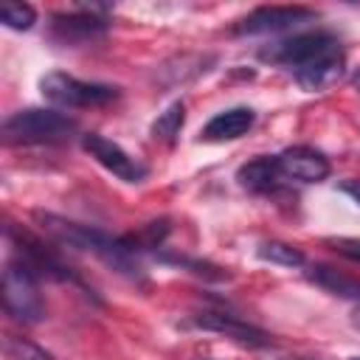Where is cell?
<instances>
[{
	"label": "cell",
	"instance_id": "ba28073f",
	"mask_svg": "<svg viewBox=\"0 0 360 360\" xmlns=\"http://www.w3.org/2000/svg\"><path fill=\"white\" fill-rule=\"evenodd\" d=\"M188 323L197 326V329H205V332H219V335H225V338H231V340H236L239 346H248V349L273 346V338L264 329H259L256 323H250V321H245L233 312H208L205 309V312L191 315Z\"/></svg>",
	"mask_w": 360,
	"mask_h": 360
},
{
	"label": "cell",
	"instance_id": "9a60e30c",
	"mask_svg": "<svg viewBox=\"0 0 360 360\" xmlns=\"http://www.w3.org/2000/svg\"><path fill=\"white\" fill-rule=\"evenodd\" d=\"M259 259H264L270 264H278V267H304L307 264L304 253L295 245H287V242H278V239L262 242L259 245Z\"/></svg>",
	"mask_w": 360,
	"mask_h": 360
},
{
	"label": "cell",
	"instance_id": "ac0fdd59",
	"mask_svg": "<svg viewBox=\"0 0 360 360\" xmlns=\"http://www.w3.org/2000/svg\"><path fill=\"white\" fill-rule=\"evenodd\" d=\"M326 245L332 250H338L340 256H346L352 262H360V239L357 236H335V239H326Z\"/></svg>",
	"mask_w": 360,
	"mask_h": 360
},
{
	"label": "cell",
	"instance_id": "7402d4cb",
	"mask_svg": "<svg viewBox=\"0 0 360 360\" xmlns=\"http://www.w3.org/2000/svg\"><path fill=\"white\" fill-rule=\"evenodd\" d=\"M281 360H315V357H298V354H292V357H281Z\"/></svg>",
	"mask_w": 360,
	"mask_h": 360
},
{
	"label": "cell",
	"instance_id": "44dd1931",
	"mask_svg": "<svg viewBox=\"0 0 360 360\" xmlns=\"http://www.w3.org/2000/svg\"><path fill=\"white\" fill-rule=\"evenodd\" d=\"M352 323H354V326H357V329H360V307H357V309H354V315H352Z\"/></svg>",
	"mask_w": 360,
	"mask_h": 360
},
{
	"label": "cell",
	"instance_id": "e0dca14e",
	"mask_svg": "<svg viewBox=\"0 0 360 360\" xmlns=\"http://www.w3.org/2000/svg\"><path fill=\"white\" fill-rule=\"evenodd\" d=\"M6 357L8 360H56L42 346H37V343H31L25 338H14V335L6 338Z\"/></svg>",
	"mask_w": 360,
	"mask_h": 360
},
{
	"label": "cell",
	"instance_id": "2e32d148",
	"mask_svg": "<svg viewBox=\"0 0 360 360\" xmlns=\"http://www.w3.org/2000/svg\"><path fill=\"white\" fill-rule=\"evenodd\" d=\"M0 20H3L6 28L28 31V28L37 22V11H34V6H28V3H3V6H0Z\"/></svg>",
	"mask_w": 360,
	"mask_h": 360
},
{
	"label": "cell",
	"instance_id": "ffe728a7",
	"mask_svg": "<svg viewBox=\"0 0 360 360\" xmlns=\"http://www.w3.org/2000/svg\"><path fill=\"white\" fill-rule=\"evenodd\" d=\"M352 84H354V87H357V90H360V68H357V70H354V76H352Z\"/></svg>",
	"mask_w": 360,
	"mask_h": 360
},
{
	"label": "cell",
	"instance_id": "3957f363",
	"mask_svg": "<svg viewBox=\"0 0 360 360\" xmlns=\"http://www.w3.org/2000/svg\"><path fill=\"white\" fill-rule=\"evenodd\" d=\"M79 132V124L68 118L59 110H45V107H28L17 110L3 121V138L6 143L17 146H51V143H65Z\"/></svg>",
	"mask_w": 360,
	"mask_h": 360
},
{
	"label": "cell",
	"instance_id": "52a82bcc",
	"mask_svg": "<svg viewBox=\"0 0 360 360\" xmlns=\"http://www.w3.org/2000/svg\"><path fill=\"white\" fill-rule=\"evenodd\" d=\"M312 17H315V11L304 8V6H262V8H253L250 14H245L242 20H236L231 34H236V37L276 34V31H287L298 22H307Z\"/></svg>",
	"mask_w": 360,
	"mask_h": 360
},
{
	"label": "cell",
	"instance_id": "6da1fadb",
	"mask_svg": "<svg viewBox=\"0 0 360 360\" xmlns=\"http://www.w3.org/2000/svg\"><path fill=\"white\" fill-rule=\"evenodd\" d=\"M259 59L287 68L292 79L309 93H318L335 84L346 68V53L340 48V39L323 28L301 31L273 45H264L259 51Z\"/></svg>",
	"mask_w": 360,
	"mask_h": 360
},
{
	"label": "cell",
	"instance_id": "277c9868",
	"mask_svg": "<svg viewBox=\"0 0 360 360\" xmlns=\"http://www.w3.org/2000/svg\"><path fill=\"white\" fill-rule=\"evenodd\" d=\"M39 93L45 101L62 110H87V107H104L121 96L118 87L101 84V82H84L65 70H51L39 79Z\"/></svg>",
	"mask_w": 360,
	"mask_h": 360
},
{
	"label": "cell",
	"instance_id": "4fadbf2b",
	"mask_svg": "<svg viewBox=\"0 0 360 360\" xmlns=\"http://www.w3.org/2000/svg\"><path fill=\"white\" fill-rule=\"evenodd\" d=\"M304 267H307L304 276L315 287H321V290H326V292H332L338 298L360 301V278L346 276V273H340L338 267H329V264H304Z\"/></svg>",
	"mask_w": 360,
	"mask_h": 360
},
{
	"label": "cell",
	"instance_id": "8fae6325",
	"mask_svg": "<svg viewBox=\"0 0 360 360\" xmlns=\"http://www.w3.org/2000/svg\"><path fill=\"white\" fill-rule=\"evenodd\" d=\"M253 124H256V112H253L250 107H228V110L217 112V115L200 129V141H208V143L236 141V138H242Z\"/></svg>",
	"mask_w": 360,
	"mask_h": 360
},
{
	"label": "cell",
	"instance_id": "9c48e42d",
	"mask_svg": "<svg viewBox=\"0 0 360 360\" xmlns=\"http://www.w3.org/2000/svg\"><path fill=\"white\" fill-rule=\"evenodd\" d=\"M284 183H321L332 174L329 158L315 146H287L276 155Z\"/></svg>",
	"mask_w": 360,
	"mask_h": 360
},
{
	"label": "cell",
	"instance_id": "d6986e66",
	"mask_svg": "<svg viewBox=\"0 0 360 360\" xmlns=\"http://www.w3.org/2000/svg\"><path fill=\"white\" fill-rule=\"evenodd\" d=\"M340 191H346L352 200L360 202V180H346V183H340Z\"/></svg>",
	"mask_w": 360,
	"mask_h": 360
},
{
	"label": "cell",
	"instance_id": "7c38bea8",
	"mask_svg": "<svg viewBox=\"0 0 360 360\" xmlns=\"http://www.w3.org/2000/svg\"><path fill=\"white\" fill-rule=\"evenodd\" d=\"M236 180L245 191H253V194H273L284 186L276 155H259V158L242 163L236 169Z\"/></svg>",
	"mask_w": 360,
	"mask_h": 360
},
{
	"label": "cell",
	"instance_id": "8992f818",
	"mask_svg": "<svg viewBox=\"0 0 360 360\" xmlns=\"http://www.w3.org/2000/svg\"><path fill=\"white\" fill-rule=\"evenodd\" d=\"M82 149H84L101 169H107L112 177H118V180H124V183H141V180H146V174H149V169H146L138 158H132L127 149H121L115 141H110V138H104V135H98V132L82 135Z\"/></svg>",
	"mask_w": 360,
	"mask_h": 360
},
{
	"label": "cell",
	"instance_id": "603a6c76",
	"mask_svg": "<svg viewBox=\"0 0 360 360\" xmlns=\"http://www.w3.org/2000/svg\"><path fill=\"white\" fill-rule=\"evenodd\" d=\"M349 360H360V357H349Z\"/></svg>",
	"mask_w": 360,
	"mask_h": 360
},
{
	"label": "cell",
	"instance_id": "5bb4252c",
	"mask_svg": "<svg viewBox=\"0 0 360 360\" xmlns=\"http://www.w3.org/2000/svg\"><path fill=\"white\" fill-rule=\"evenodd\" d=\"M183 121H186V107L183 101H174L169 104L152 124V138L155 141H163V143H174L180 129H183Z\"/></svg>",
	"mask_w": 360,
	"mask_h": 360
},
{
	"label": "cell",
	"instance_id": "7a4b0ae2",
	"mask_svg": "<svg viewBox=\"0 0 360 360\" xmlns=\"http://www.w3.org/2000/svg\"><path fill=\"white\" fill-rule=\"evenodd\" d=\"M34 217L56 242L101 259L107 267H112L115 273H121V276H127L132 281L143 278L141 253L129 245L127 236H112V233H107L101 228L82 225V222H73V219H65V217H56V214H48V211H37Z\"/></svg>",
	"mask_w": 360,
	"mask_h": 360
},
{
	"label": "cell",
	"instance_id": "30bf717a",
	"mask_svg": "<svg viewBox=\"0 0 360 360\" xmlns=\"http://www.w3.org/2000/svg\"><path fill=\"white\" fill-rule=\"evenodd\" d=\"M98 11H104V8L90 6V8H79L73 14H56L51 22V37L59 45H76V42L104 37L110 22L104 17H98Z\"/></svg>",
	"mask_w": 360,
	"mask_h": 360
},
{
	"label": "cell",
	"instance_id": "5b68a950",
	"mask_svg": "<svg viewBox=\"0 0 360 360\" xmlns=\"http://www.w3.org/2000/svg\"><path fill=\"white\" fill-rule=\"evenodd\" d=\"M3 304L6 312L20 323H39L45 318L39 276L20 259H11L3 270Z\"/></svg>",
	"mask_w": 360,
	"mask_h": 360
}]
</instances>
